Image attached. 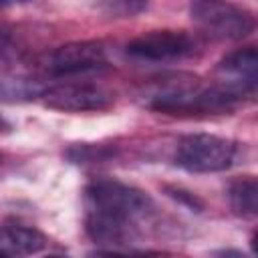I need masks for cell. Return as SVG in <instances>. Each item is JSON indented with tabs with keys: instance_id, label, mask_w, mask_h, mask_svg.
<instances>
[{
	"instance_id": "7",
	"label": "cell",
	"mask_w": 258,
	"mask_h": 258,
	"mask_svg": "<svg viewBox=\"0 0 258 258\" xmlns=\"http://www.w3.org/2000/svg\"><path fill=\"white\" fill-rule=\"evenodd\" d=\"M46 244H48L46 236L32 226H22V224L0 226V256L38 254L46 248Z\"/></svg>"
},
{
	"instance_id": "10",
	"label": "cell",
	"mask_w": 258,
	"mask_h": 258,
	"mask_svg": "<svg viewBox=\"0 0 258 258\" xmlns=\"http://www.w3.org/2000/svg\"><path fill=\"white\" fill-rule=\"evenodd\" d=\"M93 4L111 18H133L147 10L149 0H93Z\"/></svg>"
},
{
	"instance_id": "3",
	"label": "cell",
	"mask_w": 258,
	"mask_h": 258,
	"mask_svg": "<svg viewBox=\"0 0 258 258\" xmlns=\"http://www.w3.org/2000/svg\"><path fill=\"white\" fill-rule=\"evenodd\" d=\"M189 14L191 20L214 38L240 40L250 36L256 28L252 12L228 0H194Z\"/></svg>"
},
{
	"instance_id": "1",
	"label": "cell",
	"mask_w": 258,
	"mask_h": 258,
	"mask_svg": "<svg viewBox=\"0 0 258 258\" xmlns=\"http://www.w3.org/2000/svg\"><path fill=\"white\" fill-rule=\"evenodd\" d=\"M85 208L87 236L107 246V254L131 244L139 234V224L155 210L145 191L117 179L91 181L85 187Z\"/></svg>"
},
{
	"instance_id": "6",
	"label": "cell",
	"mask_w": 258,
	"mask_h": 258,
	"mask_svg": "<svg viewBox=\"0 0 258 258\" xmlns=\"http://www.w3.org/2000/svg\"><path fill=\"white\" fill-rule=\"evenodd\" d=\"M196 50V40L185 30H151L127 44V54L135 60L171 62L181 60Z\"/></svg>"
},
{
	"instance_id": "9",
	"label": "cell",
	"mask_w": 258,
	"mask_h": 258,
	"mask_svg": "<svg viewBox=\"0 0 258 258\" xmlns=\"http://www.w3.org/2000/svg\"><path fill=\"white\" fill-rule=\"evenodd\" d=\"M228 202L236 216L252 220L258 214V181L254 175H242L230 181Z\"/></svg>"
},
{
	"instance_id": "12",
	"label": "cell",
	"mask_w": 258,
	"mask_h": 258,
	"mask_svg": "<svg viewBox=\"0 0 258 258\" xmlns=\"http://www.w3.org/2000/svg\"><path fill=\"white\" fill-rule=\"evenodd\" d=\"M16 54V40L10 28L0 26V62L8 60L10 56Z\"/></svg>"
},
{
	"instance_id": "5",
	"label": "cell",
	"mask_w": 258,
	"mask_h": 258,
	"mask_svg": "<svg viewBox=\"0 0 258 258\" xmlns=\"http://www.w3.org/2000/svg\"><path fill=\"white\" fill-rule=\"evenodd\" d=\"M40 99L48 109L64 113H87L109 109L115 101V95L105 87L93 83H64L44 87Z\"/></svg>"
},
{
	"instance_id": "13",
	"label": "cell",
	"mask_w": 258,
	"mask_h": 258,
	"mask_svg": "<svg viewBox=\"0 0 258 258\" xmlns=\"http://www.w3.org/2000/svg\"><path fill=\"white\" fill-rule=\"evenodd\" d=\"M8 127H10V125H8V121H6V119L0 115V131H6Z\"/></svg>"
},
{
	"instance_id": "14",
	"label": "cell",
	"mask_w": 258,
	"mask_h": 258,
	"mask_svg": "<svg viewBox=\"0 0 258 258\" xmlns=\"http://www.w3.org/2000/svg\"><path fill=\"white\" fill-rule=\"evenodd\" d=\"M18 2H24V0H0V6H10V4H18Z\"/></svg>"
},
{
	"instance_id": "4",
	"label": "cell",
	"mask_w": 258,
	"mask_h": 258,
	"mask_svg": "<svg viewBox=\"0 0 258 258\" xmlns=\"http://www.w3.org/2000/svg\"><path fill=\"white\" fill-rule=\"evenodd\" d=\"M38 67L50 77H77L107 67V48L95 40L69 42L48 50Z\"/></svg>"
},
{
	"instance_id": "11",
	"label": "cell",
	"mask_w": 258,
	"mask_h": 258,
	"mask_svg": "<svg viewBox=\"0 0 258 258\" xmlns=\"http://www.w3.org/2000/svg\"><path fill=\"white\" fill-rule=\"evenodd\" d=\"M44 87H40L36 81L28 79H10V81H0V99L6 101H20V99H36Z\"/></svg>"
},
{
	"instance_id": "2",
	"label": "cell",
	"mask_w": 258,
	"mask_h": 258,
	"mask_svg": "<svg viewBox=\"0 0 258 258\" xmlns=\"http://www.w3.org/2000/svg\"><path fill=\"white\" fill-rule=\"evenodd\" d=\"M238 145L212 133L183 135L175 149V163L191 173H214L234 165Z\"/></svg>"
},
{
	"instance_id": "8",
	"label": "cell",
	"mask_w": 258,
	"mask_h": 258,
	"mask_svg": "<svg viewBox=\"0 0 258 258\" xmlns=\"http://www.w3.org/2000/svg\"><path fill=\"white\" fill-rule=\"evenodd\" d=\"M218 71L228 75L232 81H240L244 85L256 87L258 83V52L254 46H244L238 48L230 54H226L220 64Z\"/></svg>"
}]
</instances>
